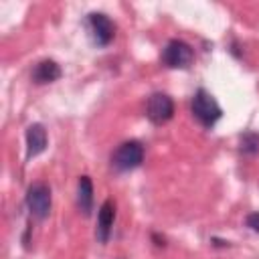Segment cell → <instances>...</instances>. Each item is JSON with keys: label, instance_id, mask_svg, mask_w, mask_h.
<instances>
[{"label": "cell", "instance_id": "obj_10", "mask_svg": "<svg viewBox=\"0 0 259 259\" xmlns=\"http://www.w3.org/2000/svg\"><path fill=\"white\" fill-rule=\"evenodd\" d=\"M77 204H79V210L83 214L91 212V206H93V184H91L89 176H81L79 182H77Z\"/></svg>", "mask_w": 259, "mask_h": 259}, {"label": "cell", "instance_id": "obj_12", "mask_svg": "<svg viewBox=\"0 0 259 259\" xmlns=\"http://www.w3.org/2000/svg\"><path fill=\"white\" fill-rule=\"evenodd\" d=\"M245 223H247V227H249L251 231L259 233V210H257V212H251V214H247Z\"/></svg>", "mask_w": 259, "mask_h": 259}, {"label": "cell", "instance_id": "obj_9", "mask_svg": "<svg viewBox=\"0 0 259 259\" xmlns=\"http://www.w3.org/2000/svg\"><path fill=\"white\" fill-rule=\"evenodd\" d=\"M61 77V67L53 61V59H45V61H38L32 69V81L36 85H42V83H53Z\"/></svg>", "mask_w": 259, "mask_h": 259}, {"label": "cell", "instance_id": "obj_7", "mask_svg": "<svg viewBox=\"0 0 259 259\" xmlns=\"http://www.w3.org/2000/svg\"><path fill=\"white\" fill-rule=\"evenodd\" d=\"M47 148V130L40 123H30L26 127V156L34 158Z\"/></svg>", "mask_w": 259, "mask_h": 259}, {"label": "cell", "instance_id": "obj_5", "mask_svg": "<svg viewBox=\"0 0 259 259\" xmlns=\"http://www.w3.org/2000/svg\"><path fill=\"white\" fill-rule=\"evenodd\" d=\"M146 115L152 123H164L174 115V101L166 93H154L148 99Z\"/></svg>", "mask_w": 259, "mask_h": 259}, {"label": "cell", "instance_id": "obj_6", "mask_svg": "<svg viewBox=\"0 0 259 259\" xmlns=\"http://www.w3.org/2000/svg\"><path fill=\"white\" fill-rule=\"evenodd\" d=\"M89 24H91L93 38H95L97 45L105 47V45L111 42V38H113V22L109 20L107 14H103V12L89 14Z\"/></svg>", "mask_w": 259, "mask_h": 259}, {"label": "cell", "instance_id": "obj_4", "mask_svg": "<svg viewBox=\"0 0 259 259\" xmlns=\"http://www.w3.org/2000/svg\"><path fill=\"white\" fill-rule=\"evenodd\" d=\"M26 206L32 217L47 219L51 212V188L42 182H34L26 190Z\"/></svg>", "mask_w": 259, "mask_h": 259}, {"label": "cell", "instance_id": "obj_1", "mask_svg": "<svg viewBox=\"0 0 259 259\" xmlns=\"http://www.w3.org/2000/svg\"><path fill=\"white\" fill-rule=\"evenodd\" d=\"M192 115L204 127H210L217 123V119L223 115V111H221V105L217 103V99L206 89H198L192 97Z\"/></svg>", "mask_w": 259, "mask_h": 259}, {"label": "cell", "instance_id": "obj_2", "mask_svg": "<svg viewBox=\"0 0 259 259\" xmlns=\"http://www.w3.org/2000/svg\"><path fill=\"white\" fill-rule=\"evenodd\" d=\"M144 160V148L140 142L132 140V142H123L111 156V164L115 170L119 172H127V170H134L142 164Z\"/></svg>", "mask_w": 259, "mask_h": 259}, {"label": "cell", "instance_id": "obj_8", "mask_svg": "<svg viewBox=\"0 0 259 259\" xmlns=\"http://www.w3.org/2000/svg\"><path fill=\"white\" fill-rule=\"evenodd\" d=\"M113 219H115V206H113L111 200H105L99 206V214H97V239L101 243H107L109 241Z\"/></svg>", "mask_w": 259, "mask_h": 259}, {"label": "cell", "instance_id": "obj_13", "mask_svg": "<svg viewBox=\"0 0 259 259\" xmlns=\"http://www.w3.org/2000/svg\"><path fill=\"white\" fill-rule=\"evenodd\" d=\"M212 243H214L217 247H227V245H229V241H221V239H212Z\"/></svg>", "mask_w": 259, "mask_h": 259}, {"label": "cell", "instance_id": "obj_14", "mask_svg": "<svg viewBox=\"0 0 259 259\" xmlns=\"http://www.w3.org/2000/svg\"><path fill=\"white\" fill-rule=\"evenodd\" d=\"M152 239L156 241V245H164V239H160L158 235H152Z\"/></svg>", "mask_w": 259, "mask_h": 259}, {"label": "cell", "instance_id": "obj_3", "mask_svg": "<svg viewBox=\"0 0 259 259\" xmlns=\"http://www.w3.org/2000/svg\"><path fill=\"white\" fill-rule=\"evenodd\" d=\"M194 59V51L184 40H170L162 51V63L170 69H186Z\"/></svg>", "mask_w": 259, "mask_h": 259}, {"label": "cell", "instance_id": "obj_11", "mask_svg": "<svg viewBox=\"0 0 259 259\" xmlns=\"http://www.w3.org/2000/svg\"><path fill=\"white\" fill-rule=\"evenodd\" d=\"M241 152H243V154H249V156L259 154V134H255V132H245V134L241 136Z\"/></svg>", "mask_w": 259, "mask_h": 259}]
</instances>
